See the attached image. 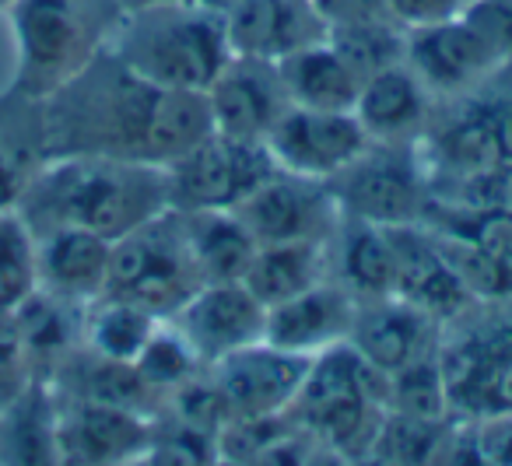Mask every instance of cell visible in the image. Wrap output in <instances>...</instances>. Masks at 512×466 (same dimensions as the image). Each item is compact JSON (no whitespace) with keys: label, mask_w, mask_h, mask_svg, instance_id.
Instances as JSON below:
<instances>
[{"label":"cell","mask_w":512,"mask_h":466,"mask_svg":"<svg viewBox=\"0 0 512 466\" xmlns=\"http://www.w3.org/2000/svg\"><path fill=\"white\" fill-rule=\"evenodd\" d=\"M39 134L43 158L92 155L165 169L211 134V113L204 95L155 85L102 50L39 102Z\"/></svg>","instance_id":"6da1fadb"},{"label":"cell","mask_w":512,"mask_h":466,"mask_svg":"<svg viewBox=\"0 0 512 466\" xmlns=\"http://www.w3.org/2000/svg\"><path fill=\"white\" fill-rule=\"evenodd\" d=\"M162 211H169L165 169L92 155L43 158L18 204L32 235L46 228H85L109 242Z\"/></svg>","instance_id":"7a4b0ae2"},{"label":"cell","mask_w":512,"mask_h":466,"mask_svg":"<svg viewBox=\"0 0 512 466\" xmlns=\"http://www.w3.org/2000/svg\"><path fill=\"white\" fill-rule=\"evenodd\" d=\"M106 50L155 85L197 95L235 57L218 0H183L120 15Z\"/></svg>","instance_id":"3957f363"},{"label":"cell","mask_w":512,"mask_h":466,"mask_svg":"<svg viewBox=\"0 0 512 466\" xmlns=\"http://www.w3.org/2000/svg\"><path fill=\"white\" fill-rule=\"evenodd\" d=\"M116 22L113 0H18L11 8L18 92L50 99L106 50Z\"/></svg>","instance_id":"277c9868"},{"label":"cell","mask_w":512,"mask_h":466,"mask_svg":"<svg viewBox=\"0 0 512 466\" xmlns=\"http://www.w3.org/2000/svg\"><path fill=\"white\" fill-rule=\"evenodd\" d=\"M435 361L453 417L481 421L512 414V295L474 298L449 316Z\"/></svg>","instance_id":"5b68a950"},{"label":"cell","mask_w":512,"mask_h":466,"mask_svg":"<svg viewBox=\"0 0 512 466\" xmlns=\"http://www.w3.org/2000/svg\"><path fill=\"white\" fill-rule=\"evenodd\" d=\"M200 288L204 277L186 242L183 214L172 207L113 242L102 291L106 298H120L158 319H172Z\"/></svg>","instance_id":"8992f818"},{"label":"cell","mask_w":512,"mask_h":466,"mask_svg":"<svg viewBox=\"0 0 512 466\" xmlns=\"http://www.w3.org/2000/svg\"><path fill=\"white\" fill-rule=\"evenodd\" d=\"M327 186L341 207V218L369 221L379 228L418 225L432 200L418 144L369 141V148Z\"/></svg>","instance_id":"52a82bcc"},{"label":"cell","mask_w":512,"mask_h":466,"mask_svg":"<svg viewBox=\"0 0 512 466\" xmlns=\"http://www.w3.org/2000/svg\"><path fill=\"white\" fill-rule=\"evenodd\" d=\"M278 169L267 144L207 134L186 155L165 165L172 211H235Z\"/></svg>","instance_id":"ba28073f"},{"label":"cell","mask_w":512,"mask_h":466,"mask_svg":"<svg viewBox=\"0 0 512 466\" xmlns=\"http://www.w3.org/2000/svg\"><path fill=\"white\" fill-rule=\"evenodd\" d=\"M407 67L425 81L435 102L470 95L509 71L502 50L491 43V36L470 11L449 22L407 29Z\"/></svg>","instance_id":"9c48e42d"},{"label":"cell","mask_w":512,"mask_h":466,"mask_svg":"<svg viewBox=\"0 0 512 466\" xmlns=\"http://www.w3.org/2000/svg\"><path fill=\"white\" fill-rule=\"evenodd\" d=\"M239 221L260 246L267 242H330L341 225V207L320 179L274 169L239 207Z\"/></svg>","instance_id":"30bf717a"},{"label":"cell","mask_w":512,"mask_h":466,"mask_svg":"<svg viewBox=\"0 0 512 466\" xmlns=\"http://www.w3.org/2000/svg\"><path fill=\"white\" fill-rule=\"evenodd\" d=\"M53 438L60 466H130L148 456L155 417L64 396L53 410Z\"/></svg>","instance_id":"8fae6325"},{"label":"cell","mask_w":512,"mask_h":466,"mask_svg":"<svg viewBox=\"0 0 512 466\" xmlns=\"http://www.w3.org/2000/svg\"><path fill=\"white\" fill-rule=\"evenodd\" d=\"M211 382L225 403L228 424L264 421V417L292 414V403L306 382L309 361L285 354L271 344H253L207 365ZM225 424V428H228Z\"/></svg>","instance_id":"7c38bea8"},{"label":"cell","mask_w":512,"mask_h":466,"mask_svg":"<svg viewBox=\"0 0 512 466\" xmlns=\"http://www.w3.org/2000/svg\"><path fill=\"white\" fill-rule=\"evenodd\" d=\"M264 144L278 169L330 183L369 148V134L355 120V113L288 106Z\"/></svg>","instance_id":"4fadbf2b"},{"label":"cell","mask_w":512,"mask_h":466,"mask_svg":"<svg viewBox=\"0 0 512 466\" xmlns=\"http://www.w3.org/2000/svg\"><path fill=\"white\" fill-rule=\"evenodd\" d=\"M214 134L264 144L274 123L292 106L278 64L256 57H232L204 92Z\"/></svg>","instance_id":"5bb4252c"},{"label":"cell","mask_w":512,"mask_h":466,"mask_svg":"<svg viewBox=\"0 0 512 466\" xmlns=\"http://www.w3.org/2000/svg\"><path fill=\"white\" fill-rule=\"evenodd\" d=\"M204 365H218L235 351L264 344L267 309L242 281L204 284L176 316L169 319Z\"/></svg>","instance_id":"9a60e30c"},{"label":"cell","mask_w":512,"mask_h":466,"mask_svg":"<svg viewBox=\"0 0 512 466\" xmlns=\"http://www.w3.org/2000/svg\"><path fill=\"white\" fill-rule=\"evenodd\" d=\"M235 57L278 60L327 39L316 0H218Z\"/></svg>","instance_id":"2e32d148"},{"label":"cell","mask_w":512,"mask_h":466,"mask_svg":"<svg viewBox=\"0 0 512 466\" xmlns=\"http://www.w3.org/2000/svg\"><path fill=\"white\" fill-rule=\"evenodd\" d=\"M358 302L337 281H320L316 288L267 309L264 344L295 358H320L334 347L348 344L355 326Z\"/></svg>","instance_id":"e0dca14e"},{"label":"cell","mask_w":512,"mask_h":466,"mask_svg":"<svg viewBox=\"0 0 512 466\" xmlns=\"http://www.w3.org/2000/svg\"><path fill=\"white\" fill-rule=\"evenodd\" d=\"M442 323L428 316L425 309L404 302V298H372L358 302L355 326H351L348 344L369 361L376 372L393 375L400 368L425 361L439 347Z\"/></svg>","instance_id":"ac0fdd59"},{"label":"cell","mask_w":512,"mask_h":466,"mask_svg":"<svg viewBox=\"0 0 512 466\" xmlns=\"http://www.w3.org/2000/svg\"><path fill=\"white\" fill-rule=\"evenodd\" d=\"M435 95L425 88V81L404 64L379 71L362 81V92L355 102V120L369 134V141L379 144H421L428 123L435 113Z\"/></svg>","instance_id":"d6986e66"},{"label":"cell","mask_w":512,"mask_h":466,"mask_svg":"<svg viewBox=\"0 0 512 466\" xmlns=\"http://www.w3.org/2000/svg\"><path fill=\"white\" fill-rule=\"evenodd\" d=\"M390 239L393 256H397V291L393 295L425 309L439 323H446L463 305L474 302L463 281L456 277L453 263L442 253L432 228H425L421 221L418 225H400L390 228Z\"/></svg>","instance_id":"ffe728a7"},{"label":"cell","mask_w":512,"mask_h":466,"mask_svg":"<svg viewBox=\"0 0 512 466\" xmlns=\"http://www.w3.org/2000/svg\"><path fill=\"white\" fill-rule=\"evenodd\" d=\"M109 253H113V242L85 232V228L36 232L39 288L74 305H92L106 291Z\"/></svg>","instance_id":"44dd1931"},{"label":"cell","mask_w":512,"mask_h":466,"mask_svg":"<svg viewBox=\"0 0 512 466\" xmlns=\"http://www.w3.org/2000/svg\"><path fill=\"white\" fill-rule=\"evenodd\" d=\"M330 281H337L355 302L390 298L397 291V256H393L390 228L369 221L341 218L327 242Z\"/></svg>","instance_id":"7402d4cb"},{"label":"cell","mask_w":512,"mask_h":466,"mask_svg":"<svg viewBox=\"0 0 512 466\" xmlns=\"http://www.w3.org/2000/svg\"><path fill=\"white\" fill-rule=\"evenodd\" d=\"M85 309L88 305H74V302H67V298L50 295V291H43V288H36L15 309V323H18V330H22V344H25V354H29V365L36 379H39V372H46L53 379V372H57L74 351H81Z\"/></svg>","instance_id":"603a6c76"},{"label":"cell","mask_w":512,"mask_h":466,"mask_svg":"<svg viewBox=\"0 0 512 466\" xmlns=\"http://www.w3.org/2000/svg\"><path fill=\"white\" fill-rule=\"evenodd\" d=\"M330 281V253L327 242H267L256 246L246 267V284L264 309L281 305L302 291Z\"/></svg>","instance_id":"cb8c5ba5"},{"label":"cell","mask_w":512,"mask_h":466,"mask_svg":"<svg viewBox=\"0 0 512 466\" xmlns=\"http://www.w3.org/2000/svg\"><path fill=\"white\" fill-rule=\"evenodd\" d=\"M278 71L292 106L351 113L358 102V92H362V78L351 71V64L327 39L278 60Z\"/></svg>","instance_id":"d4e9b609"},{"label":"cell","mask_w":512,"mask_h":466,"mask_svg":"<svg viewBox=\"0 0 512 466\" xmlns=\"http://www.w3.org/2000/svg\"><path fill=\"white\" fill-rule=\"evenodd\" d=\"M186 242L204 284L242 281L260 242L249 235L235 211H179Z\"/></svg>","instance_id":"484cf974"},{"label":"cell","mask_w":512,"mask_h":466,"mask_svg":"<svg viewBox=\"0 0 512 466\" xmlns=\"http://www.w3.org/2000/svg\"><path fill=\"white\" fill-rule=\"evenodd\" d=\"M50 382H32L11 407L0 410V466H60L53 438Z\"/></svg>","instance_id":"4316f807"},{"label":"cell","mask_w":512,"mask_h":466,"mask_svg":"<svg viewBox=\"0 0 512 466\" xmlns=\"http://www.w3.org/2000/svg\"><path fill=\"white\" fill-rule=\"evenodd\" d=\"M158 326H162V319L151 316V312L137 309L130 302H120V298L102 295L85 309L81 347L99 354V358L137 365V358L144 354V347L155 337Z\"/></svg>","instance_id":"83f0119b"},{"label":"cell","mask_w":512,"mask_h":466,"mask_svg":"<svg viewBox=\"0 0 512 466\" xmlns=\"http://www.w3.org/2000/svg\"><path fill=\"white\" fill-rule=\"evenodd\" d=\"M327 43L348 60L351 71L362 81L407 60V29L397 18H369V22L341 25V29L327 32Z\"/></svg>","instance_id":"f1b7e54d"},{"label":"cell","mask_w":512,"mask_h":466,"mask_svg":"<svg viewBox=\"0 0 512 466\" xmlns=\"http://www.w3.org/2000/svg\"><path fill=\"white\" fill-rule=\"evenodd\" d=\"M36 288V235L18 211L0 214V312H15Z\"/></svg>","instance_id":"f546056e"},{"label":"cell","mask_w":512,"mask_h":466,"mask_svg":"<svg viewBox=\"0 0 512 466\" xmlns=\"http://www.w3.org/2000/svg\"><path fill=\"white\" fill-rule=\"evenodd\" d=\"M36 382L15 312H0V410L11 407Z\"/></svg>","instance_id":"4dcf8cb0"},{"label":"cell","mask_w":512,"mask_h":466,"mask_svg":"<svg viewBox=\"0 0 512 466\" xmlns=\"http://www.w3.org/2000/svg\"><path fill=\"white\" fill-rule=\"evenodd\" d=\"M474 0H386V11L397 18L404 29H421V25L449 22L463 15Z\"/></svg>","instance_id":"1f68e13d"},{"label":"cell","mask_w":512,"mask_h":466,"mask_svg":"<svg viewBox=\"0 0 512 466\" xmlns=\"http://www.w3.org/2000/svg\"><path fill=\"white\" fill-rule=\"evenodd\" d=\"M36 169H39V165H36ZM36 169H32V172H36ZM32 172L25 169V162H22V155H18V151H11L8 144H0V214L18 211Z\"/></svg>","instance_id":"d6a6232c"},{"label":"cell","mask_w":512,"mask_h":466,"mask_svg":"<svg viewBox=\"0 0 512 466\" xmlns=\"http://www.w3.org/2000/svg\"><path fill=\"white\" fill-rule=\"evenodd\" d=\"M120 15H130V11H144V8H158V4H183V0H113Z\"/></svg>","instance_id":"836d02e7"},{"label":"cell","mask_w":512,"mask_h":466,"mask_svg":"<svg viewBox=\"0 0 512 466\" xmlns=\"http://www.w3.org/2000/svg\"><path fill=\"white\" fill-rule=\"evenodd\" d=\"M18 0H0V15H11V8H15Z\"/></svg>","instance_id":"e575fe53"},{"label":"cell","mask_w":512,"mask_h":466,"mask_svg":"<svg viewBox=\"0 0 512 466\" xmlns=\"http://www.w3.org/2000/svg\"><path fill=\"white\" fill-rule=\"evenodd\" d=\"M130 466H151V463H148V456H144V459H137V463H130Z\"/></svg>","instance_id":"d590c367"}]
</instances>
